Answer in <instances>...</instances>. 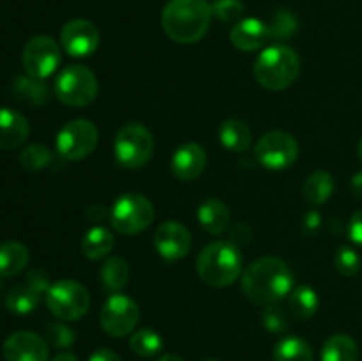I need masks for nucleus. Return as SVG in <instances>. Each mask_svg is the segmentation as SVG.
<instances>
[{
    "instance_id": "obj_1",
    "label": "nucleus",
    "mask_w": 362,
    "mask_h": 361,
    "mask_svg": "<svg viewBox=\"0 0 362 361\" xmlns=\"http://www.w3.org/2000/svg\"><path fill=\"white\" fill-rule=\"evenodd\" d=\"M292 289L293 275L281 258H258L243 273L244 294L251 303L258 306L276 304L288 296Z\"/></svg>"
},
{
    "instance_id": "obj_2",
    "label": "nucleus",
    "mask_w": 362,
    "mask_h": 361,
    "mask_svg": "<svg viewBox=\"0 0 362 361\" xmlns=\"http://www.w3.org/2000/svg\"><path fill=\"white\" fill-rule=\"evenodd\" d=\"M212 7L207 0H170L163 9L161 23L166 35L179 45H193L209 30Z\"/></svg>"
},
{
    "instance_id": "obj_3",
    "label": "nucleus",
    "mask_w": 362,
    "mask_h": 361,
    "mask_svg": "<svg viewBox=\"0 0 362 361\" xmlns=\"http://www.w3.org/2000/svg\"><path fill=\"white\" fill-rule=\"evenodd\" d=\"M299 73V55L286 45H272L262 50L253 67L255 80L267 91H285L296 84Z\"/></svg>"
},
{
    "instance_id": "obj_4",
    "label": "nucleus",
    "mask_w": 362,
    "mask_h": 361,
    "mask_svg": "<svg viewBox=\"0 0 362 361\" xmlns=\"http://www.w3.org/2000/svg\"><path fill=\"white\" fill-rule=\"evenodd\" d=\"M243 271V257L230 241H214L200 251L197 258V273L207 285L221 289L239 278Z\"/></svg>"
},
{
    "instance_id": "obj_5",
    "label": "nucleus",
    "mask_w": 362,
    "mask_h": 361,
    "mask_svg": "<svg viewBox=\"0 0 362 361\" xmlns=\"http://www.w3.org/2000/svg\"><path fill=\"white\" fill-rule=\"evenodd\" d=\"M154 152V137L140 122L124 124L113 140V154L124 168L136 170L147 165Z\"/></svg>"
},
{
    "instance_id": "obj_6",
    "label": "nucleus",
    "mask_w": 362,
    "mask_h": 361,
    "mask_svg": "<svg viewBox=\"0 0 362 361\" xmlns=\"http://www.w3.org/2000/svg\"><path fill=\"white\" fill-rule=\"evenodd\" d=\"M99 84L88 67L73 64L67 66L55 78V96L60 103L73 108L87 106L98 98Z\"/></svg>"
},
{
    "instance_id": "obj_7",
    "label": "nucleus",
    "mask_w": 362,
    "mask_h": 361,
    "mask_svg": "<svg viewBox=\"0 0 362 361\" xmlns=\"http://www.w3.org/2000/svg\"><path fill=\"white\" fill-rule=\"evenodd\" d=\"M154 205L145 195L124 193L113 204L110 211L112 227L120 234L134 236L144 232L154 222Z\"/></svg>"
},
{
    "instance_id": "obj_8",
    "label": "nucleus",
    "mask_w": 362,
    "mask_h": 361,
    "mask_svg": "<svg viewBox=\"0 0 362 361\" xmlns=\"http://www.w3.org/2000/svg\"><path fill=\"white\" fill-rule=\"evenodd\" d=\"M46 304L57 319L66 322L78 321L90 308V294L76 280H59L46 292Z\"/></svg>"
},
{
    "instance_id": "obj_9",
    "label": "nucleus",
    "mask_w": 362,
    "mask_h": 361,
    "mask_svg": "<svg viewBox=\"0 0 362 361\" xmlns=\"http://www.w3.org/2000/svg\"><path fill=\"white\" fill-rule=\"evenodd\" d=\"M99 142V131L88 119H74L57 134V152L62 158L78 161L94 152Z\"/></svg>"
},
{
    "instance_id": "obj_10",
    "label": "nucleus",
    "mask_w": 362,
    "mask_h": 361,
    "mask_svg": "<svg viewBox=\"0 0 362 361\" xmlns=\"http://www.w3.org/2000/svg\"><path fill=\"white\" fill-rule=\"evenodd\" d=\"M255 156L264 168L285 170L296 163L299 144L286 131H269L255 145Z\"/></svg>"
},
{
    "instance_id": "obj_11",
    "label": "nucleus",
    "mask_w": 362,
    "mask_h": 361,
    "mask_svg": "<svg viewBox=\"0 0 362 361\" xmlns=\"http://www.w3.org/2000/svg\"><path fill=\"white\" fill-rule=\"evenodd\" d=\"M138 321H140V308L136 301L120 292L112 294L103 304L101 314H99L101 328L105 329L106 335L113 338H122L133 333Z\"/></svg>"
},
{
    "instance_id": "obj_12",
    "label": "nucleus",
    "mask_w": 362,
    "mask_h": 361,
    "mask_svg": "<svg viewBox=\"0 0 362 361\" xmlns=\"http://www.w3.org/2000/svg\"><path fill=\"white\" fill-rule=\"evenodd\" d=\"M60 59H62L60 46L57 45L55 39L49 35H35L25 45L21 62L28 76L46 80L55 73Z\"/></svg>"
},
{
    "instance_id": "obj_13",
    "label": "nucleus",
    "mask_w": 362,
    "mask_h": 361,
    "mask_svg": "<svg viewBox=\"0 0 362 361\" xmlns=\"http://www.w3.org/2000/svg\"><path fill=\"white\" fill-rule=\"evenodd\" d=\"M60 42L71 57H88L98 50L99 30L88 20H71L62 27Z\"/></svg>"
},
{
    "instance_id": "obj_14",
    "label": "nucleus",
    "mask_w": 362,
    "mask_h": 361,
    "mask_svg": "<svg viewBox=\"0 0 362 361\" xmlns=\"http://www.w3.org/2000/svg\"><path fill=\"white\" fill-rule=\"evenodd\" d=\"M191 232L179 222H163L154 232V246L165 260H179L191 250Z\"/></svg>"
},
{
    "instance_id": "obj_15",
    "label": "nucleus",
    "mask_w": 362,
    "mask_h": 361,
    "mask_svg": "<svg viewBox=\"0 0 362 361\" xmlns=\"http://www.w3.org/2000/svg\"><path fill=\"white\" fill-rule=\"evenodd\" d=\"M6 361H48V342L32 331H16L4 343Z\"/></svg>"
},
{
    "instance_id": "obj_16",
    "label": "nucleus",
    "mask_w": 362,
    "mask_h": 361,
    "mask_svg": "<svg viewBox=\"0 0 362 361\" xmlns=\"http://www.w3.org/2000/svg\"><path fill=\"white\" fill-rule=\"evenodd\" d=\"M205 166H207V152L202 145L194 144V142H187V144L180 145L172 156V163L170 168L172 173L179 180H194L204 173Z\"/></svg>"
},
{
    "instance_id": "obj_17",
    "label": "nucleus",
    "mask_w": 362,
    "mask_h": 361,
    "mask_svg": "<svg viewBox=\"0 0 362 361\" xmlns=\"http://www.w3.org/2000/svg\"><path fill=\"white\" fill-rule=\"evenodd\" d=\"M230 39L232 45L243 52H257L271 41V35L267 23L258 18H244L233 25Z\"/></svg>"
},
{
    "instance_id": "obj_18",
    "label": "nucleus",
    "mask_w": 362,
    "mask_h": 361,
    "mask_svg": "<svg viewBox=\"0 0 362 361\" xmlns=\"http://www.w3.org/2000/svg\"><path fill=\"white\" fill-rule=\"evenodd\" d=\"M30 133L27 117L13 108H0V149H16Z\"/></svg>"
},
{
    "instance_id": "obj_19",
    "label": "nucleus",
    "mask_w": 362,
    "mask_h": 361,
    "mask_svg": "<svg viewBox=\"0 0 362 361\" xmlns=\"http://www.w3.org/2000/svg\"><path fill=\"white\" fill-rule=\"evenodd\" d=\"M197 218L200 225L204 227V230H207L212 236H219V234L225 232L230 227V222H232L228 205L219 200V198H207L198 207Z\"/></svg>"
},
{
    "instance_id": "obj_20",
    "label": "nucleus",
    "mask_w": 362,
    "mask_h": 361,
    "mask_svg": "<svg viewBox=\"0 0 362 361\" xmlns=\"http://www.w3.org/2000/svg\"><path fill=\"white\" fill-rule=\"evenodd\" d=\"M28 248L18 241H7L0 244V276H16L28 264Z\"/></svg>"
},
{
    "instance_id": "obj_21",
    "label": "nucleus",
    "mask_w": 362,
    "mask_h": 361,
    "mask_svg": "<svg viewBox=\"0 0 362 361\" xmlns=\"http://www.w3.org/2000/svg\"><path fill=\"white\" fill-rule=\"evenodd\" d=\"M219 142L232 152H244L251 145V130L244 120L228 119L219 127Z\"/></svg>"
},
{
    "instance_id": "obj_22",
    "label": "nucleus",
    "mask_w": 362,
    "mask_h": 361,
    "mask_svg": "<svg viewBox=\"0 0 362 361\" xmlns=\"http://www.w3.org/2000/svg\"><path fill=\"white\" fill-rule=\"evenodd\" d=\"M113 246H115V239H113V234L106 227H94L81 239V251L90 260L108 257Z\"/></svg>"
},
{
    "instance_id": "obj_23",
    "label": "nucleus",
    "mask_w": 362,
    "mask_h": 361,
    "mask_svg": "<svg viewBox=\"0 0 362 361\" xmlns=\"http://www.w3.org/2000/svg\"><path fill=\"white\" fill-rule=\"evenodd\" d=\"M13 94L16 99L32 106H42L48 103L49 91L45 80L32 76H18L13 84Z\"/></svg>"
},
{
    "instance_id": "obj_24",
    "label": "nucleus",
    "mask_w": 362,
    "mask_h": 361,
    "mask_svg": "<svg viewBox=\"0 0 362 361\" xmlns=\"http://www.w3.org/2000/svg\"><path fill=\"white\" fill-rule=\"evenodd\" d=\"M334 193V179L329 172L317 170L306 177L303 186V195L310 204L322 205Z\"/></svg>"
},
{
    "instance_id": "obj_25",
    "label": "nucleus",
    "mask_w": 362,
    "mask_h": 361,
    "mask_svg": "<svg viewBox=\"0 0 362 361\" xmlns=\"http://www.w3.org/2000/svg\"><path fill=\"white\" fill-rule=\"evenodd\" d=\"M41 296L42 294L35 287L25 282L23 285H18L9 290V294L6 296V306L11 314L27 315L37 308Z\"/></svg>"
},
{
    "instance_id": "obj_26",
    "label": "nucleus",
    "mask_w": 362,
    "mask_h": 361,
    "mask_svg": "<svg viewBox=\"0 0 362 361\" xmlns=\"http://www.w3.org/2000/svg\"><path fill=\"white\" fill-rule=\"evenodd\" d=\"M322 361H357L359 347L349 335H332L325 340L320 354Z\"/></svg>"
},
{
    "instance_id": "obj_27",
    "label": "nucleus",
    "mask_w": 362,
    "mask_h": 361,
    "mask_svg": "<svg viewBox=\"0 0 362 361\" xmlns=\"http://www.w3.org/2000/svg\"><path fill=\"white\" fill-rule=\"evenodd\" d=\"M288 306L299 321H308L317 314L320 299H318V294L315 292V289L308 285H299L293 287L292 292H290Z\"/></svg>"
},
{
    "instance_id": "obj_28",
    "label": "nucleus",
    "mask_w": 362,
    "mask_h": 361,
    "mask_svg": "<svg viewBox=\"0 0 362 361\" xmlns=\"http://www.w3.org/2000/svg\"><path fill=\"white\" fill-rule=\"evenodd\" d=\"M274 361H315L313 350L306 340L299 336H286L276 345Z\"/></svg>"
},
{
    "instance_id": "obj_29",
    "label": "nucleus",
    "mask_w": 362,
    "mask_h": 361,
    "mask_svg": "<svg viewBox=\"0 0 362 361\" xmlns=\"http://www.w3.org/2000/svg\"><path fill=\"white\" fill-rule=\"evenodd\" d=\"M101 280L108 290H120L129 282V264L122 257H110L101 265Z\"/></svg>"
},
{
    "instance_id": "obj_30",
    "label": "nucleus",
    "mask_w": 362,
    "mask_h": 361,
    "mask_svg": "<svg viewBox=\"0 0 362 361\" xmlns=\"http://www.w3.org/2000/svg\"><path fill=\"white\" fill-rule=\"evenodd\" d=\"M129 347L136 356L152 357L156 356V354L161 353L163 338L158 331H154V329H138V331H134L133 336H131Z\"/></svg>"
},
{
    "instance_id": "obj_31",
    "label": "nucleus",
    "mask_w": 362,
    "mask_h": 361,
    "mask_svg": "<svg viewBox=\"0 0 362 361\" xmlns=\"http://www.w3.org/2000/svg\"><path fill=\"white\" fill-rule=\"evenodd\" d=\"M269 27V35H271V41H283V39L292 38L297 32V18L293 16L288 11H278L274 16L271 18V21L267 23Z\"/></svg>"
},
{
    "instance_id": "obj_32",
    "label": "nucleus",
    "mask_w": 362,
    "mask_h": 361,
    "mask_svg": "<svg viewBox=\"0 0 362 361\" xmlns=\"http://www.w3.org/2000/svg\"><path fill=\"white\" fill-rule=\"evenodd\" d=\"M52 163V152L48 147L41 144L28 145L21 151L20 165L28 172H39Z\"/></svg>"
},
{
    "instance_id": "obj_33",
    "label": "nucleus",
    "mask_w": 362,
    "mask_h": 361,
    "mask_svg": "<svg viewBox=\"0 0 362 361\" xmlns=\"http://www.w3.org/2000/svg\"><path fill=\"white\" fill-rule=\"evenodd\" d=\"M334 265H336V269H338L339 275L350 278V276H356L357 273L361 271L362 258H361V255L354 250V248L341 246L338 251H336Z\"/></svg>"
},
{
    "instance_id": "obj_34",
    "label": "nucleus",
    "mask_w": 362,
    "mask_h": 361,
    "mask_svg": "<svg viewBox=\"0 0 362 361\" xmlns=\"http://www.w3.org/2000/svg\"><path fill=\"white\" fill-rule=\"evenodd\" d=\"M74 340H76V335H74V331L69 326L53 322V324L46 328V342L52 347H55V349H69L74 343Z\"/></svg>"
},
{
    "instance_id": "obj_35",
    "label": "nucleus",
    "mask_w": 362,
    "mask_h": 361,
    "mask_svg": "<svg viewBox=\"0 0 362 361\" xmlns=\"http://www.w3.org/2000/svg\"><path fill=\"white\" fill-rule=\"evenodd\" d=\"M212 16L218 18L219 21L233 23L239 21V18L244 13V4L240 0H216L212 4Z\"/></svg>"
},
{
    "instance_id": "obj_36",
    "label": "nucleus",
    "mask_w": 362,
    "mask_h": 361,
    "mask_svg": "<svg viewBox=\"0 0 362 361\" xmlns=\"http://www.w3.org/2000/svg\"><path fill=\"white\" fill-rule=\"evenodd\" d=\"M262 321H264L265 329L271 333H285L288 329V315H286L285 310L276 306V304L265 306Z\"/></svg>"
},
{
    "instance_id": "obj_37",
    "label": "nucleus",
    "mask_w": 362,
    "mask_h": 361,
    "mask_svg": "<svg viewBox=\"0 0 362 361\" xmlns=\"http://www.w3.org/2000/svg\"><path fill=\"white\" fill-rule=\"evenodd\" d=\"M27 282L30 283L32 287H35L41 294L48 292V289L52 287V283H49V276L46 275V271H42V269H32V271L27 275Z\"/></svg>"
},
{
    "instance_id": "obj_38",
    "label": "nucleus",
    "mask_w": 362,
    "mask_h": 361,
    "mask_svg": "<svg viewBox=\"0 0 362 361\" xmlns=\"http://www.w3.org/2000/svg\"><path fill=\"white\" fill-rule=\"evenodd\" d=\"M251 237H253V232H251V229L246 223H237V225L230 230V243H233L235 246L237 244H239V246L240 244H247L251 241Z\"/></svg>"
},
{
    "instance_id": "obj_39",
    "label": "nucleus",
    "mask_w": 362,
    "mask_h": 361,
    "mask_svg": "<svg viewBox=\"0 0 362 361\" xmlns=\"http://www.w3.org/2000/svg\"><path fill=\"white\" fill-rule=\"evenodd\" d=\"M349 236H350V239L354 241V243L362 246V209H361V211H357L356 214L350 218Z\"/></svg>"
},
{
    "instance_id": "obj_40",
    "label": "nucleus",
    "mask_w": 362,
    "mask_h": 361,
    "mask_svg": "<svg viewBox=\"0 0 362 361\" xmlns=\"http://www.w3.org/2000/svg\"><path fill=\"white\" fill-rule=\"evenodd\" d=\"M88 361H122V357L115 353V350L110 349H99L88 357Z\"/></svg>"
},
{
    "instance_id": "obj_41",
    "label": "nucleus",
    "mask_w": 362,
    "mask_h": 361,
    "mask_svg": "<svg viewBox=\"0 0 362 361\" xmlns=\"http://www.w3.org/2000/svg\"><path fill=\"white\" fill-rule=\"evenodd\" d=\"M108 211H106L105 205H92V207L87 209V218L90 219L92 223H99L106 218Z\"/></svg>"
},
{
    "instance_id": "obj_42",
    "label": "nucleus",
    "mask_w": 362,
    "mask_h": 361,
    "mask_svg": "<svg viewBox=\"0 0 362 361\" xmlns=\"http://www.w3.org/2000/svg\"><path fill=\"white\" fill-rule=\"evenodd\" d=\"M352 191L357 198H362V172H357L352 177Z\"/></svg>"
},
{
    "instance_id": "obj_43",
    "label": "nucleus",
    "mask_w": 362,
    "mask_h": 361,
    "mask_svg": "<svg viewBox=\"0 0 362 361\" xmlns=\"http://www.w3.org/2000/svg\"><path fill=\"white\" fill-rule=\"evenodd\" d=\"M52 361H78V357L71 353H60Z\"/></svg>"
},
{
    "instance_id": "obj_44",
    "label": "nucleus",
    "mask_w": 362,
    "mask_h": 361,
    "mask_svg": "<svg viewBox=\"0 0 362 361\" xmlns=\"http://www.w3.org/2000/svg\"><path fill=\"white\" fill-rule=\"evenodd\" d=\"M158 361H184V360H182V357L175 356V354H165V356L159 357Z\"/></svg>"
},
{
    "instance_id": "obj_45",
    "label": "nucleus",
    "mask_w": 362,
    "mask_h": 361,
    "mask_svg": "<svg viewBox=\"0 0 362 361\" xmlns=\"http://www.w3.org/2000/svg\"><path fill=\"white\" fill-rule=\"evenodd\" d=\"M357 154H359V159H361V163H362V138H361L359 145H357Z\"/></svg>"
},
{
    "instance_id": "obj_46",
    "label": "nucleus",
    "mask_w": 362,
    "mask_h": 361,
    "mask_svg": "<svg viewBox=\"0 0 362 361\" xmlns=\"http://www.w3.org/2000/svg\"><path fill=\"white\" fill-rule=\"evenodd\" d=\"M207 361H218V360H207Z\"/></svg>"
}]
</instances>
